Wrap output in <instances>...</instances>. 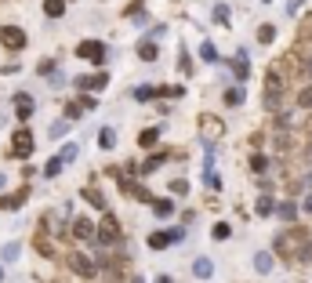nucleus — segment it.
<instances>
[{"label":"nucleus","mask_w":312,"mask_h":283,"mask_svg":"<svg viewBox=\"0 0 312 283\" xmlns=\"http://www.w3.org/2000/svg\"><path fill=\"white\" fill-rule=\"evenodd\" d=\"M276 254L308 262V258H312V240H308V232H305V229H294V232L276 236Z\"/></svg>","instance_id":"obj_1"},{"label":"nucleus","mask_w":312,"mask_h":283,"mask_svg":"<svg viewBox=\"0 0 312 283\" xmlns=\"http://www.w3.org/2000/svg\"><path fill=\"white\" fill-rule=\"evenodd\" d=\"M280 95H283V76L269 73L265 76V109H280Z\"/></svg>","instance_id":"obj_2"},{"label":"nucleus","mask_w":312,"mask_h":283,"mask_svg":"<svg viewBox=\"0 0 312 283\" xmlns=\"http://www.w3.org/2000/svg\"><path fill=\"white\" fill-rule=\"evenodd\" d=\"M76 55L87 58V62H95V66H102L105 62V44H102V40H84V44L76 48Z\"/></svg>","instance_id":"obj_3"},{"label":"nucleus","mask_w":312,"mask_h":283,"mask_svg":"<svg viewBox=\"0 0 312 283\" xmlns=\"http://www.w3.org/2000/svg\"><path fill=\"white\" fill-rule=\"evenodd\" d=\"M29 153H33V135L22 127V131H15V138H11V156H15V160H29Z\"/></svg>","instance_id":"obj_4"},{"label":"nucleus","mask_w":312,"mask_h":283,"mask_svg":"<svg viewBox=\"0 0 312 283\" xmlns=\"http://www.w3.org/2000/svg\"><path fill=\"white\" fill-rule=\"evenodd\" d=\"M182 229H167V232H152L149 236V247L152 251H164V247H171V244H182Z\"/></svg>","instance_id":"obj_5"},{"label":"nucleus","mask_w":312,"mask_h":283,"mask_svg":"<svg viewBox=\"0 0 312 283\" xmlns=\"http://www.w3.org/2000/svg\"><path fill=\"white\" fill-rule=\"evenodd\" d=\"M0 44H4L8 51H18V48H26V33L18 26H4L0 29Z\"/></svg>","instance_id":"obj_6"},{"label":"nucleus","mask_w":312,"mask_h":283,"mask_svg":"<svg viewBox=\"0 0 312 283\" xmlns=\"http://www.w3.org/2000/svg\"><path fill=\"white\" fill-rule=\"evenodd\" d=\"M116 240H120V225H116V218L113 214H105L102 218V225H98V244H116Z\"/></svg>","instance_id":"obj_7"},{"label":"nucleus","mask_w":312,"mask_h":283,"mask_svg":"<svg viewBox=\"0 0 312 283\" xmlns=\"http://www.w3.org/2000/svg\"><path fill=\"white\" fill-rule=\"evenodd\" d=\"M73 236L80 240V244H98V229H95L87 218H76V222H73Z\"/></svg>","instance_id":"obj_8"},{"label":"nucleus","mask_w":312,"mask_h":283,"mask_svg":"<svg viewBox=\"0 0 312 283\" xmlns=\"http://www.w3.org/2000/svg\"><path fill=\"white\" fill-rule=\"evenodd\" d=\"M109 84V76L105 73H91V76H76V88H80V95L84 91H102Z\"/></svg>","instance_id":"obj_9"},{"label":"nucleus","mask_w":312,"mask_h":283,"mask_svg":"<svg viewBox=\"0 0 312 283\" xmlns=\"http://www.w3.org/2000/svg\"><path fill=\"white\" fill-rule=\"evenodd\" d=\"M69 269H73L76 276H95V272H98L87 254H69Z\"/></svg>","instance_id":"obj_10"},{"label":"nucleus","mask_w":312,"mask_h":283,"mask_svg":"<svg viewBox=\"0 0 312 283\" xmlns=\"http://www.w3.org/2000/svg\"><path fill=\"white\" fill-rule=\"evenodd\" d=\"M200 131H204L207 142H214V138L221 135V120H218V116H200Z\"/></svg>","instance_id":"obj_11"},{"label":"nucleus","mask_w":312,"mask_h":283,"mask_svg":"<svg viewBox=\"0 0 312 283\" xmlns=\"http://www.w3.org/2000/svg\"><path fill=\"white\" fill-rule=\"evenodd\" d=\"M26 196H29V185H22L15 196H0V211H15V207H22Z\"/></svg>","instance_id":"obj_12"},{"label":"nucleus","mask_w":312,"mask_h":283,"mask_svg":"<svg viewBox=\"0 0 312 283\" xmlns=\"http://www.w3.org/2000/svg\"><path fill=\"white\" fill-rule=\"evenodd\" d=\"M15 109H18V116H22V120H29V116H33V109H36V102H33L29 95H18Z\"/></svg>","instance_id":"obj_13"},{"label":"nucleus","mask_w":312,"mask_h":283,"mask_svg":"<svg viewBox=\"0 0 312 283\" xmlns=\"http://www.w3.org/2000/svg\"><path fill=\"white\" fill-rule=\"evenodd\" d=\"M152 214L156 218H171L174 214V204H171V200H152Z\"/></svg>","instance_id":"obj_14"},{"label":"nucleus","mask_w":312,"mask_h":283,"mask_svg":"<svg viewBox=\"0 0 312 283\" xmlns=\"http://www.w3.org/2000/svg\"><path fill=\"white\" fill-rule=\"evenodd\" d=\"M232 73H236L240 80H247V76H251V66H247V55H243V51L236 55V62H232Z\"/></svg>","instance_id":"obj_15"},{"label":"nucleus","mask_w":312,"mask_h":283,"mask_svg":"<svg viewBox=\"0 0 312 283\" xmlns=\"http://www.w3.org/2000/svg\"><path fill=\"white\" fill-rule=\"evenodd\" d=\"M192 272H196L200 279H207V276L214 272V265H211V258H196V262H192Z\"/></svg>","instance_id":"obj_16"},{"label":"nucleus","mask_w":312,"mask_h":283,"mask_svg":"<svg viewBox=\"0 0 312 283\" xmlns=\"http://www.w3.org/2000/svg\"><path fill=\"white\" fill-rule=\"evenodd\" d=\"M254 269H258V272H272V254H269V251H258V254H254Z\"/></svg>","instance_id":"obj_17"},{"label":"nucleus","mask_w":312,"mask_h":283,"mask_svg":"<svg viewBox=\"0 0 312 283\" xmlns=\"http://www.w3.org/2000/svg\"><path fill=\"white\" fill-rule=\"evenodd\" d=\"M276 214H280V218H283V222H294V218H298V207H294V204H291V200H283V204H280V207H276Z\"/></svg>","instance_id":"obj_18"},{"label":"nucleus","mask_w":312,"mask_h":283,"mask_svg":"<svg viewBox=\"0 0 312 283\" xmlns=\"http://www.w3.org/2000/svg\"><path fill=\"white\" fill-rule=\"evenodd\" d=\"M156 138H160V127H149V131H142V135H138V145H145V149H149V145H156Z\"/></svg>","instance_id":"obj_19"},{"label":"nucleus","mask_w":312,"mask_h":283,"mask_svg":"<svg viewBox=\"0 0 312 283\" xmlns=\"http://www.w3.org/2000/svg\"><path fill=\"white\" fill-rule=\"evenodd\" d=\"M98 145H102V149H113V145H116V135H113V127H102V131H98Z\"/></svg>","instance_id":"obj_20"},{"label":"nucleus","mask_w":312,"mask_h":283,"mask_svg":"<svg viewBox=\"0 0 312 283\" xmlns=\"http://www.w3.org/2000/svg\"><path fill=\"white\" fill-rule=\"evenodd\" d=\"M62 167H65V164H62V156H51L48 164H44V175H48V178H55V175H58Z\"/></svg>","instance_id":"obj_21"},{"label":"nucleus","mask_w":312,"mask_h":283,"mask_svg":"<svg viewBox=\"0 0 312 283\" xmlns=\"http://www.w3.org/2000/svg\"><path fill=\"white\" fill-rule=\"evenodd\" d=\"M138 55H142L145 62H152V58H156V44H152V40H142V44H138Z\"/></svg>","instance_id":"obj_22"},{"label":"nucleus","mask_w":312,"mask_h":283,"mask_svg":"<svg viewBox=\"0 0 312 283\" xmlns=\"http://www.w3.org/2000/svg\"><path fill=\"white\" fill-rule=\"evenodd\" d=\"M164 160H167V153H156L152 160H145V164H142V175H149V171H156V167H160V164H164Z\"/></svg>","instance_id":"obj_23"},{"label":"nucleus","mask_w":312,"mask_h":283,"mask_svg":"<svg viewBox=\"0 0 312 283\" xmlns=\"http://www.w3.org/2000/svg\"><path fill=\"white\" fill-rule=\"evenodd\" d=\"M84 200H87V204H95L98 211L105 207V200H102V192H98V189H84Z\"/></svg>","instance_id":"obj_24"},{"label":"nucleus","mask_w":312,"mask_h":283,"mask_svg":"<svg viewBox=\"0 0 312 283\" xmlns=\"http://www.w3.org/2000/svg\"><path fill=\"white\" fill-rule=\"evenodd\" d=\"M44 11H48L51 18H58V15L65 11V0H48V4H44Z\"/></svg>","instance_id":"obj_25"},{"label":"nucleus","mask_w":312,"mask_h":283,"mask_svg":"<svg viewBox=\"0 0 312 283\" xmlns=\"http://www.w3.org/2000/svg\"><path fill=\"white\" fill-rule=\"evenodd\" d=\"M69 135V120H55L51 124V138H65Z\"/></svg>","instance_id":"obj_26"},{"label":"nucleus","mask_w":312,"mask_h":283,"mask_svg":"<svg viewBox=\"0 0 312 283\" xmlns=\"http://www.w3.org/2000/svg\"><path fill=\"white\" fill-rule=\"evenodd\" d=\"M76 153H80V149H76V145H73V142H69V145H62V149H58V156H62V164H73V160H76Z\"/></svg>","instance_id":"obj_27"},{"label":"nucleus","mask_w":312,"mask_h":283,"mask_svg":"<svg viewBox=\"0 0 312 283\" xmlns=\"http://www.w3.org/2000/svg\"><path fill=\"white\" fill-rule=\"evenodd\" d=\"M156 95H164V98H182V95H185V88H182V84H174V88H160Z\"/></svg>","instance_id":"obj_28"},{"label":"nucleus","mask_w":312,"mask_h":283,"mask_svg":"<svg viewBox=\"0 0 312 283\" xmlns=\"http://www.w3.org/2000/svg\"><path fill=\"white\" fill-rule=\"evenodd\" d=\"M135 98H138V102H149V98H156V91H152L149 84H142V88H135Z\"/></svg>","instance_id":"obj_29"},{"label":"nucleus","mask_w":312,"mask_h":283,"mask_svg":"<svg viewBox=\"0 0 312 283\" xmlns=\"http://www.w3.org/2000/svg\"><path fill=\"white\" fill-rule=\"evenodd\" d=\"M258 40H261V44H272V40H276V29H272V26H261V29H258Z\"/></svg>","instance_id":"obj_30"},{"label":"nucleus","mask_w":312,"mask_h":283,"mask_svg":"<svg viewBox=\"0 0 312 283\" xmlns=\"http://www.w3.org/2000/svg\"><path fill=\"white\" fill-rule=\"evenodd\" d=\"M225 102H229V105H240V102H243V91H240V88H229V91H225Z\"/></svg>","instance_id":"obj_31"},{"label":"nucleus","mask_w":312,"mask_h":283,"mask_svg":"<svg viewBox=\"0 0 312 283\" xmlns=\"http://www.w3.org/2000/svg\"><path fill=\"white\" fill-rule=\"evenodd\" d=\"M276 207H272V196H258V214H272Z\"/></svg>","instance_id":"obj_32"},{"label":"nucleus","mask_w":312,"mask_h":283,"mask_svg":"<svg viewBox=\"0 0 312 283\" xmlns=\"http://www.w3.org/2000/svg\"><path fill=\"white\" fill-rule=\"evenodd\" d=\"M18 251H22L18 244H8L4 251H0V258H4V262H15V258H18Z\"/></svg>","instance_id":"obj_33"},{"label":"nucleus","mask_w":312,"mask_h":283,"mask_svg":"<svg viewBox=\"0 0 312 283\" xmlns=\"http://www.w3.org/2000/svg\"><path fill=\"white\" fill-rule=\"evenodd\" d=\"M200 58H204V62H214V58H218L214 44H200Z\"/></svg>","instance_id":"obj_34"},{"label":"nucleus","mask_w":312,"mask_h":283,"mask_svg":"<svg viewBox=\"0 0 312 283\" xmlns=\"http://www.w3.org/2000/svg\"><path fill=\"white\" fill-rule=\"evenodd\" d=\"M298 105H305V109H308V105H312V84H308V88H301V91H298Z\"/></svg>","instance_id":"obj_35"},{"label":"nucleus","mask_w":312,"mask_h":283,"mask_svg":"<svg viewBox=\"0 0 312 283\" xmlns=\"http://www.w3.org/2000/svg\"><path fill=\"white\" fill-rule=\"evenodd\" d=\"M251 167H254V171H265V167H269V156L254 153V156H251Z\"/></svg>","instance_id":"obj_36"},{"label":"nucleus","mask_w":312,"mask_h":283,"mask_svg":"<svg viewBox=\"0 0 312 283\" xmlns=\"http://www.w3.org/2000/svg\"><path fill=\"white\" fill-rule=\"evenodd\" d=\"M229 232H232L229 222H218V225H214V240H229Z\"/></svg>","instance_id":"obj_37"},{"label":"nucleus","mask_w":312,"mask_h":283,"mask_svg":"<svg viewBox=\"0 0 312 283\" xmlns=\"http://www.w3.org/2000/svg\"><path fill=\"white\" fill-rule=\"evenodd\" d=\"M214 22H221V26L229 22V11H225V4H218V8H214Z\"/></svg>","instance_id":"obj_38"},{"label":"nucleus","mask_w":312,"mask_h":283,"mask_svg":"<svg viewBox=\"0 0 312 283\" xmlns=\"http://www.w3.org/2000/svg\"><path fill=\"white\" fill-rule=\"evenodd\" d=\"M178 69H182V73H185V76H189V73H192V66H189V55H185V51H182V55H178Z\"/></svg>","instance_id":"obj_39"},{"label":"nucleus","mask_w":312,"mask_h":283,"mask_svg":"<svg viewBox=\"0 0 312 283\" xmlns=\"http://www.w3.org/2000/svg\"><path fill=\"white\" fill-rule=\"evenodd\" d=\"M204 182H207V189H218V185H221V178H218L214 171H207V175H204Z\"/></svg>","instance_id":"obj_40"},{"label":"nucleus","mask_w":312,"mask_h":283,"mask_svg":"<svg viewBox=\"0 0 312 283\" xmlns=\"http://www.w3.org/2000/svg\"><path fill=\"white\" fill-rule=\"evenodd\" d=\"M80 113H84V109H80V102H73V105L65 109V120H76V116H80Z\"/></svg>","instance_id":"obj_41"},{"label":"nucleus","mask_w":312,"mask_h":283,"mask_svg":"<svg viewBox=\"0 0 312 283\" xmlns=\"http://www.w3.org/2000/svg\"><path fill=\"white\" fill-rule=\"evenodd\" d=\"M171 189H174L178 196H185V192H189V182H182V178H178V182H171Z\"/></svg>","instance_id":"obj_42"},{"label":"nucleus","mask_w":312,"mask_h":283,"mask_svg":"<svg viewBox=\"0 0 312 283\" xmlns=\"http://www.w3.org/2000/svg\"><path fill=\"white\" fill-rule=\"evenodd\" d=\"M305 4H301V0H287V15H298Z\"/></svg>","instance_id":"obj_43"},{"label":"nucleus","mask_w":312,"mask_h":283,"mask_svg":"<svg viewBox=\"0 0 312 283\" xmlns=\"http://www.w3.org/2000/svg\"><path fill=\"white\" fill-rule=\"evenodd\" d=\"M305 76H308V80H312V58H308V62H305Z\"/></svg>","instance_id":"obj_44"},{"label":"nucleus","mask_w":312,"mask_h":283,"mask_svg":"<svg viewBox=\"0 0 312 283\" xmlns=\"http://www.w3.org/2000/svg\"><path fill=\"white\" fill-rule=\"evenodd\" d=\"M305 211H308V214H312V196H305Z\"/></svg>","instance_id":"obj_45"},{"label":"nucleus","mask_w":312,"mask_h":283,"mask_svg":"<svg viewBox=\"0 0 312 283\" xmlns=\"http://www.w3.org/2000/svg\"><path fill=\"white\" fill-rule=\"evenodd\" d=\"M156 283H174V279H171V276H160V279H156Z\"/></svg>","instance_id":"obj_46"},{"label":"nucleus","mask_w":312,"mask_h":283,"mask_svg":"<svg viewBox=\"0 0 312 283\" xmlns=\"http://www.w3.org/2000/svg\"><path fill=\"white\" fill-rule=\"evenodd\" d=\"M305 160H308V164H312V145H308V149H305Z\"/></svg>","instance_id":"obj_47"},{"label":"nucleus","mask_w":312,"mask_h":283,"mask_svg":"<svg viewBox=\"0 0 312 283\" xmlns=\"http://www.w3.org/2000/svg\"><path fill=\"white\" fill-rule=\"evenodd\" d=\"M305 131H308V138H312V120H308V124H305Z\"/></svg>","instance_id":"obj_48"},{"label":"nucleus","mask_w":312,"mask_h":283,"mask_svg":"<svg viewBox=\"0 0 312 283\" xmlns=\"http://www.w3.org/2000/svg\"><path fill=\"white\" fill-rule=\"evenodd\" d=\"M0 189H4V175H0Z\"/></svg>","instance_id":"obj_49"},{"label":"nucleus","mask_w":312,"mask_h":283,"mask_svg":"<svg viewBox=\"0 0 312 283\" xmlns=\"http://www.w3.org/2000/svg\"><path fill=\"white\" fill-rule=\"evenodd\" d=\"M0 279H4V269H0Z\"/></svg>","instance_id":"obj_50"}]
</instances>
